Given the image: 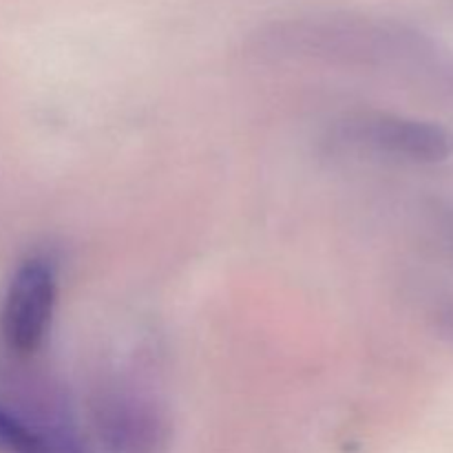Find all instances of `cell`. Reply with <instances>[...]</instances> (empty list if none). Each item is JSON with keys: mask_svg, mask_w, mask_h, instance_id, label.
Wrapping results in <instances>:
<instances>
[{"mask_svg": "<svg viewBox=\"0 0 453 453\" xmlns=\"http://www.w3.org/2000/svg\"><path fill=\"white\" fill-rule=\"evenodd\" d=\"M56 270L47 259H29L16 270L3 305V336L18 354L42 345L56 308Z\"/></svg>", "mask_w": 453, "mask_h": 453, "instance_id": "6da1fadb", "label": "cell"}, {"mask_svg": "<svg viewBox=\"0 0 453 453\" xmlns=\"http://www.w3.org/2000/svg\"><path fill=\"white\" fill-rule=\"evenodd\" d=\"M363 137L376 149L416 162H442L453 153V137L445 128L396 115L367 118L363 122Z\"/></svg>", "mask_w": 453, "mask_h": 453, "instance_id": "7a4b0ae2", "label": "cell"}, {"mask_svg": "<svg viewBox=\"0 0 453 453\" xmlns=\"http://www.w3.org/2000/svg\"><path fill=\"white\" fill-rule=\"evenodd\" d=\"M0 447L9 453H88L73 434H47L0 407Z\"/></svg>", "mask_w": 453, "mask_h": 453, "instance_id": "3957f363", "label": "cell"}]
</instances>
